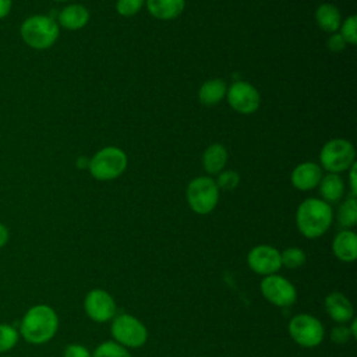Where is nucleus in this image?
Here are the masks:
<instances>
[{
    "label": "nucleus",
    "instance_id": "1",
    "mask_svg": "<svg viewBox=\"0 0 357 357\" xmlns=\"http://www.w3.org/2000/svg\"><path fill=\"white\" fill-rule=\"evenodd\" d=\"M59 329V317L56 311L45 304L31 307L21 324L20 333L32 344H42L53 339Z\"/></svg>",
    "mask_w": 357,
    "mask_h": 357
},
{
    "label": "nucleus",
    "instance_id": "2",
    "mask_svg": "<svg viewBox=\"0 0 357 357\" xmlns=\"http://www.w3.org/2000/svg\"><path fill=\"white\" fill-rule=\"evenodd\" d=\"M333 211L328 202L319 198L304 199L296 212L298 231L307 238H318L331 227Z\"/></svg>",
    "mask_w": 357,
    "mask_h": 357
},
{
    "label": "nucleus",
    "instance_id": "3",
    "mask_svg": "<svg viewBox=\"0 0 357 357\" xmlns=\"http://www.w3.org/2000/svg\"><path fill=\"white\" fill-rule=\"evenodd\" d=\"M22 40L35 50H45L54 45L59 38V24L49 15H31L24 20L20 28Z\"/></svg>",
    "mask_w": 357,
    "mask_h": 357
},
{
    "label": "nucleus",
    "instance_id": "4",
    "mask_svg": "<svg viewBox=\"0 0 357 357\" xmlns=\"http://www.w3.org/2000/svg\"><path fill=\"white\" fill-rule=\"evenodd\" d=\"M127 155L117 146H105L89 159V173L93 178L106 181L124 173L127 167Z\"/></svg>",
    "mask_w": 357,
    "mask_h": 357
},
{
    "label": "nucleus",
    "instance_id": "5",
    "mask_svg": "<svg viewBox=\"0 0 357 357\" xmlns=\"http://www.w3.org/2000/svg\"><path fill=\"white\" fill-rule=\"evenodd\" d=\"M188 206L198 215H206L215 209L219 201V188L209 176L192 178L185 190Z\"/></svg>",
    "mask_w": 357,
    "mask_h": 357
},
{
    "label": "nucleus",
    "instance_id": "6",
    "mask_svg": "<svg viewBox=\"0 0 357 357\" xmlns=\"http://www.w3.org/2000/svg\"><path fill=\"white\" fill-rule=\"evenodd\" d=\"M356 151L350 141L343 138H333L324 144L319 152L321 166L329 173H342L350 169L356 162Z\"/></svg>",
    "mask_w": 357,
    "mask_h": 357
},
{
    "label": "nucleus",
    "instance_id": "7",
    "mask_svg": "<svg viewBox=\"0 0 357 357\" xmlns=\"http://www.w3.org/2000/svg\"><path fill=\"white\" fill-rule=\"evenodd\" d=\"M112 335L119 344L127 347H141L148 337L145 325L130 314H120L112 322Z\"/></svg>",
    "mask_w": 357,
    "mask_h": 357
},
{
    "label": "nucleus",
    "instance_id": "8",
    "mask_svg": "<svg viewBox=\"0 0 357 357\" xmlns=\"http://www.w3.org/2000/svg\"><path fill=\"white\" fill-rule=\"evenodd\" d=\"M290 337L303 347H315L324 340V326L321 321L310 314H298L290 319Z\"/></svg>",
    "mask_w": 357,
    "mask_h": 357
},
{
    "label": "nucleus",
    "instance_id": "9",
    "mask_svg": "<svg viewBox=\"0 0 357 357\" xmlns=\"http://www.w3.org/2000/svg\"><path fill=\"white\" fill-rule=\"evenodd\" d=\"M226 98L233 110L241 114H251L259 107V92L247 81H234L226 91Z\"/></svg>",
    "mask_w": 357,
    "mask_h": 357
},
{
    "label": "nucleus",
    "instance_id": "10",
    "mask_svg": "<svg viewBox=\"0 0 357 357\" xmlns=\"http://www.w3.org/2000/svg\"><path fill=\"white\" fill-rule=\"evenodd\" d=\"M261 291L271 304L278 307H289L297 298L296 287L286 278L276 273L262 279Z\"/></svg>",
    "mask_w": 357,
    "mask_h": 357
},
{
    "label": "nucleus",
    "instance_id": "11",
    "mask_svg": "<svg viewBox=\"0 0 357 357\" xmlns=\"http://www.w3.org/2000/svg\"><path fill=\"white\" fill-rule=\"evenodd\" d=\"M247 262L252 272L265 276L276 273L282 266L280 252L275 247L266 244L251 248L247 255Z\"/></svg>",
    "mask_w": 357,
    "mask_h": 357
},
{
    "label": "nucleus",
    "instance_id": "12",
    "mask_svg": "<svg viewBox=\"0 0 357 357\" xmlns=\"http://www.w3.org/2000/svg\"><path fill=\"white\" fill-rule=\"evenodd\" d=\"M86 315L95 322H106L116 314V303L113 297L102 289L91 290L84 300Z\"/></svg>",
    "mask_w": 357,
    "mask_h": 357
},
{
    "label": "nucleus",
    "instance_id": "13",
    "mask_svg": "<svg viewBox=\"0 0 357 357\" xmlns=\"http://www.w3.org/2000/svg\"><path fill=\"white\" fill-rule=\"evenodd\" d=\"M322 178V167L314 162H303L297 165L290 176L291 184L300 191L315 188Z\"/></svg>",
    "mask_w": 357,
    "mask_h": 357
},
{
    "label": "nucleus",
    "instance_id": "14",
    "mask_svg": "<svg viewBox=\"0 0 357 357\" xmlns=\"http://www.w3.org/2000/svg\"><path fill=\"white\" fill-rule=\"evenodd\" d=\"M335 257L343 262H353L357 258V236L353 230L339 231L332 243Z\"/></svg>",
    "mask_w": 357,
    "mask_h": 357
},
{
    "label": "nucleus",
    "instance_id": "15",
    "mask_svg": "<svg viewBox=\"0 0 357 357\" xmlns=\"http://www.w3.org/2000/svg\"><path fill=\"white\" fill-rule=\"evenodd\" d=\"M325 310L328 312V315L336 321V322H347L353 318V305L350 303V300L339 291H333L331 294L326 296L325 298Z\"/></svg>",
    "mask_w": 357,
    "mask_h": 357
},
{
    "label": "nucleus",
    "instance_id": "16",
    "mask_svg": "<svg viewBox=\"0 0 357 357\" xmlns=\"http://www.w3.org/2000/svg\"><path fill=\"white\" fill-rule=\"evenodd\" d=\"M59 26L68 31H78L89 21V11L82 4H68L59 13Z\"/></svg>",
    "mask_w": 357,
    "mask_h": 357
},
{
    "label": "nucleus",
    "instance_id": "17",
    "mask_svg": "<svg viewBox=\"0 0 357 357\" xmlns=\"http://www.w3.org/2000/svg\"><path fill=\"white\" fill-rule=\"evenodd\" d=\"M145 6L156 20L170 21L184 11L185 0H145Z\"/></svg>",
    "mask_w": 357,
    "mask_h": 357
},
{
    "label": "nucleus",
    "instance_id": "18",
    "mask_svg": "<svg viewBox=\"0 0 357 357\" xmlns=\"http://www.w3.org/2000/svg\"><path fill=\"white\" fill-rule=\"evenodd\" d=\"M315 21L324 32L335 33L342 24V15L335 4L322 3L315 11Z\"/></svg>",
    "mask_w": 357,
    "mask_h": 357
},
{
    "label": "nucleus",
    "instance_id": "19",
    "mask_svg": "<svg viewBox=\"0 0 357 357\" xmlns=\"http://www.w3.org/2000/svg\"><path fill=\"white\" fill-rule=\"evenodd\" d=\"M226 82L220 78H212L205 81L198 91V100L204 106H215L226 96Z\"/></svg>",
    "mask_w": 357,
    "mask_h": 357
},
{
    "label": "nucleus",
    "instance_id": "20",
    "mask_svg": "<svg viewBox=\"0 0 357 357\" xmlns=\"http://www.w3.org/2000/svg\"><path fill=\"white\" fill-rule=\"evenodd\" d=\"M226 162L227 151L222 144H212L202 153V166L208 174H219Z\"/></svg>",
    "mask_w": 357,
    "mask_h": 357
},
{
    "label": "nucleus",
    "instance_id": "21",
    "mask_svg": "<svg viewBox=\"0 0 357 357\" xmlns=\"http://www.w3.org/2000/svg\"><path fill=\"white\" fill-rule=\"evenodd\" d=\"M319 192L325 202H337L344 194V181L336 173H328L322 176L319 181Z\"/></svg>",
    "mask_w": 357,
    "mask_h": 357
},
{
    "label": "nucleus",
    "instance_id": "22",
    "mask_svg": "<svg viewBox=\"0 0 357 357\" xmlns=\"http://www.w3.org/2000/svg\"><path fill=\"white\" fill-rule=\"evenodd\" d=\"M337 222L344 229L353 227L357 223V201L354 197H349L340 204L337 209Z\"/></svg>",
    "mask_w": 357,
    "mask_h": 357
},
{
    "label": "nucleus",
    "instance_id": "23",
    "mask_svg": "<svg viewBox=\"0 0 357 357\" xmlns=\"http://www.w3.org/2000/svg\"><path fill=\"white\" fill-rule=\"evenodd\" d=\"M92 357H131V354L127 351V349L121 344H119L117 342H103L100 343Z\"/></svg>",
    "mask_w": 357,
    "mask_h": 357
},
{
    "label": "nucleus",
    "instance_id": "24",
    "mask_svg": "<svg viewBox=\"0 0 357 357\" xmlns=\"http://www.w3.org/2000/svg\"><path fill=\"white\" fill-rule=\"evenodd\" d=\"M280 262L289 269H297L305 264V252L298 247L286 248L280 252Z\"/></svg>",
    "mask_w": 357,
    "mask_h": 357
},
{
    "label": "nucleus",
    "instance_id": "25",
    "mask_svg": "<svg viewBox=\"0 0 357 357\" xmlns=\"http://www.w3.org/2000/svg\"><path fill=\"white\" fill-rule=\"evenodd\" d=\"M18 342V332L14 326L0 324V353L11 350Z\"/></svg>",
    "mask_w": 357,
    "mask_h": 357
},
{
    "label": "nucleus",
    "instance_id": "26",
    "mask_svg": "<svg viewBox=\"0 0 357 357\" xmlns=\"http://www.w3.org/2000/svg\"><path fill=\"white\" fill-rule=\"evenodd\" d=\"M339 33L344 39L346 43L349 45H356L357 43V17L353 14L347 17L344 21H342L339 26Z\"/></svg>",
    "mask_w": 357,
    "mask_h": 357
},
{
    "label": "nucleus",
    "instance_id": "27",
    "mask_svg": "<svg viewBox=\"0 0 357 357\" xmlns=\"http://www.w3.org/2000/svg\"><path fill=\"white\" fill-rule=\"evenodd\" d=\"M216 185L218 188L220 190H233L240 183V176L237 172L234 170H222L219 174H218V178H216Z\"/></svg>",
    "mask_w": 357,
    "mask_h": 357
},
{
    "label": "nucleus",
    "instance_id": "28",
    "mask_svg": "<svg viewBox=\"0 0 357 357\" xmlns=\"http://www.w3.org/2000/svg\"><path fill=\"white\" fill-rule=\"evenodd\" d=\"M145 0H117L116 10L123 17L135 15L144 6Z\"/></svg>",
    "mask_w": 357,
    "mask_h": 357
},
{
    "label": "nucleus",
    "instance_id": "29",
    "mask_svg": "<svg viewBox=\"0 0 357 357\" xmlns=\"http://www.w3.org/2000/svg\"><path fill=\"white\" fill-rule=\"evenodd\" d=\"M351 336V332L347 326L344 325H339V326H335L332 331H331V340L337 343V344H343L346 342L350 340Z\"/></svg>",
    "mask_w": 357,
    "mask_h": 357
},
{
    "label": "nucleus",
    "instance_id": "30",
    "mask_svg": "<svg viewBox=\"0 0 357 357\" xmlns=\"http://www.w3.org/2000/svg\"><path fill=\"white\" fill-rule=\"evenodd\" d=\"M64 357H92L89 350L82 344H68L64 350Z\"/></svg>",
    "mask_w": 357,
    "mask_h": 357
},
{
    "label": "nucleus",
    "instance_id": "31",
    "mask_svg": "<svg viewBox=\"0 0 357 357\" xmlns=\"http://www.w3.org/2000/svg\"><path fill=\"white\" fill-rule=\"evenodd\" d=\"M347 43L344 39L340 36V33H332L328 39V47L331 52H342Z\"/></svg>",
    "mask_w": 357,
    "mask_h": 357
},
{
    "label": "nucleus",
    "instance_id": "32",
    "mask_svg": "<svg viewBox=\"0 0 357 357\" xmlns=\"http://www.w3.org/2000/svg\"><path fill=\"white\" fill-rule=\"evenodd\" d=\"M356 172H357V165L356 162L350 166L349 169V181H350V197L356 198L357 194V184H356Z\"/></svg>",
    "mask_w": 357,
    "mask_h": 357
},
{
    "label": "nucleus",
    "instance_id": "33",
    "mask_svg": "<svg viewBox=\"0 0 357 357\" xmlns=\"http://www.w3.org/2000/svg\"><path fill=\"white\" fill-rule=\"evenodd\" d=\"M13 0H0V20L7 17L10 10H11Z\"/></svg>",
    "mask_w": 357,
    "mask_h": 357
},
{
    "label": "nucleus",
    "instance_id": "34",
    "mask_svg": "<svg viewBox=\"0 0 357 357\" xmlns=\"http://www.w3.org/2000/svg\"><path fill=\"white\" fill-rule=\"evenodd\" d=\"M7 241H8V230L3 223H0V248L6 245Z\"/></svg>",
    "mask_w": 357,
    "mask_h": 357
},
{
    "label": "nucleus",
    "instance_id": "35",
    "mask_svg": "<svg viewBox=\"0 0 357 357\" xmlns=\"http://www.w3.org/2000/svg\"><path fill=\"white\" fill-rule=\"evenodd\" d=\"M88 166H89V158H86V156H79V158L77 159V167H79V169H88Z\"/></svg>",
    "mask_w": 357,
    "mask_h": 357
},
{
    "label": "nucleus",
    "instance_id": "36",
    "mask_svg": "<svg viewBox=\"0 0 357 357\" xmlns=\"http://www.w3.org/2000/svg\"><path fill=\"white\" fill-rule=\"evenodd\" d=\"M53 1H59V3H63V1H68V0H53Z\"/></svg>",
    "mask_w": 357,
    "mask_h": 357
}]
</instances>
